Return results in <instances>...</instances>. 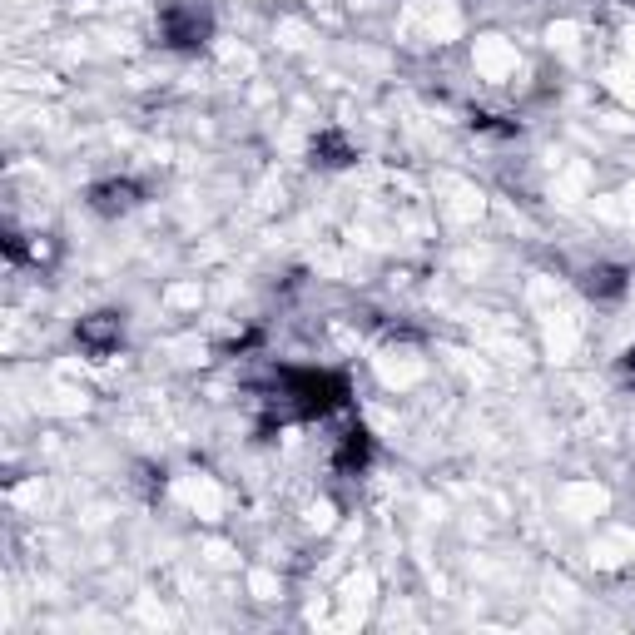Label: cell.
Instances as JSON below:
<instances>
[{
    "mask_svg": "<svg viewBox=\"0 0 635 635\" xmlns=\"http://www.w3.org/2000/svg\"><path fill=\"white\" fill-rule=\"evenodd\" d=\"M283 392L298 417H328L348 402V382L338 373H283Z\"/></svg>",
    "mask_w": 635,
    "mask_h": 635,
    "instance_id": "6da1fadb",
    "label": "cell"
},
{
    "mask_svg": "<svg viewBox=\"0 0 635 635\" xmlns=\"http://www.w3.org/2000/svg\"><path fill=\"white\" fill-rule=\"evenodd\" d=\"M204 35H209V20H204L194 5H169V10H164V45H174V50H199Z\"/></svg>",
    "mask_w": 635,
    "mask_h": 635,
    "instance_id": "7a4b0ae2",
    "label": "cell"
},
{
    "mask_svg": "<svg viewBox=\"0 0 635 635\" xmlns=\"http://www.w3.org/2000/svg\"><path fill=\"white\" fill-rule=\"evenodd\" d=\"M75 338H80V348H90L95 358L115 353V348H120V313H95V318H85Z\"/></svg>",
    "mask_w": 635,
    "mask_h": 635,
    "instance_id": "3957f363",
    "label": "cell"
},
{
    "mask_svg": "<svg viewBox=\"0 0 635 635\" xmlns=\"http://www.w3.org/2000/svg\"><path fill=\"white\" fill-rule=\"evenodd\" d=\"M368 462H373V437H368V427H353V432L343 437V447H338V472L358 477Z\"/></svg>",
    "mask_w": 635,
    "mask_h": 635,
    "instance_id": "277c9868",
    "label": "cell"
},
{
    "mask_svg": "<svg viewBox=\"0 0 635 635\" xmlns=\"http://www.w3.org/2000/svg\"><path fill=\"white\" fill-rule=\"evenodd\" d=\"M139 199V189L129 184V179H115V184H95L90 189V204L100 209V214H120V209H129Z\"/></svg>",
    "mask_w": 635,
    "mask_h": 635,
    "instance_id": "5b68a950",
    "label": "cell"
},
{
    "mask_svg": "<svg viewBox=\"0 0 635 635\" xmlns=\"http://www.w3.org/2000/svg\"><path fill=\"white\" fill-rule=\"evenodd\" d=\"M586 293L591 298H621L626 293V273L621 268H591L586 273Z\"/></svg>",
    "mask_w": 635,
    "mask_h": 635,
    "instance_id": "8992f818",
    "label": "cell"
},
{
    "mask_svg": "<svg viewBox=\"0 0 635 635\" xmlns=\"http://www.w3.org/2000/svg\"><path fill=\"white\" fill-rule=\"evenodd\" d=\"M313 159H323V164H333V169H338V164H348V159H353V149H348L338 134H323V139H313Z\"/></svg>",
    "mask_w": 635,
    "mask_h": 635,
    "instance_id": "52a82bcc",
    "label": "cell"
},
{
    "mask_svg": "<svg viewBox=\"0 0 635 635\" xmlns=\"http://www.w3.org/2000/svg\"><path fill=\"white\" fill-rule=\"evenodd\" d=\"M621 368H626V373H635V348L626 353V358H621Z\"/></svg>",
    "mask_w": 635,
    "mask_h": 635,
    "instance_id": "ba28073f",
    "label": "cell"
}]
</instances>
